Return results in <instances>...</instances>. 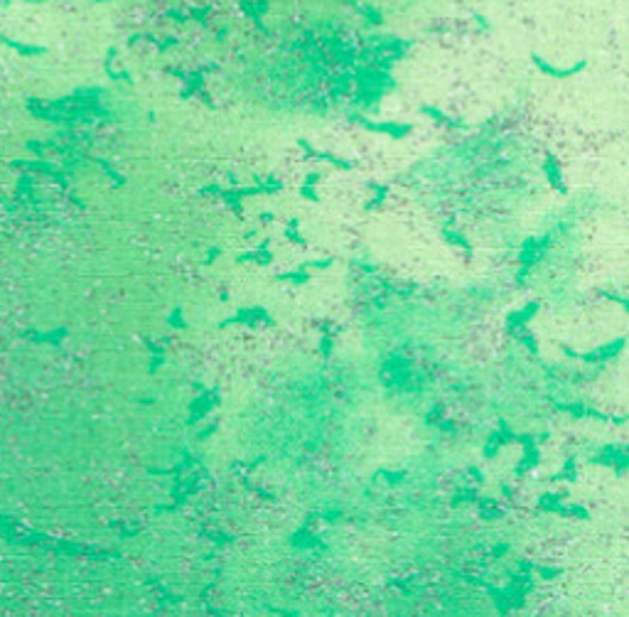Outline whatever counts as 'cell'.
Listing matches in <instances>:
<instances>
[{"label":"cell","instance_id":"cell-1","mask_svg":"<svg viewBox=\"0 0 629 617\" xmlns=\"http://www.w3.org/2000/svg\"><path fill=\"white\" fill-rule=\"evenodd\" d=\"M534 65L538 67V69L543 71V74H548V77H553V79H568V77H575L578 71L585 67V62H578L575 67H571V69H558V67H551V65H546L541 57H534Z\"/></svg>","mask_w":629,"mask_h":617},{"label":"cell","instance_id":"cell-2","mask_svg":"<svg viewBox=\"0 0 629 617\" xmlns=\"http://www.w3.org/2000/svg\"><path fill=\"white\" fill-rule=\"evenodd\" d=\"M619 303H622V305H624V310L629 312V298H627V300H619Z\"/></svg>","mask_w":629,"mask_h":617}]
</instances>
